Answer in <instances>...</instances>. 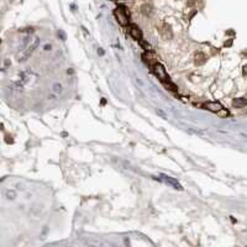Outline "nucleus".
<instances>
[{"label": "nucleus", "instance_id": "nucleus-1", "mask_svg": "<svg viewBox=\"0 0 247 247\" xmlns=\"http://www.w3.org/2000/svg\"><path fill=\"white\" fill-rule=\"evenodd\" d=\"M152 72L155 73V76L162 82V84L163 85H166V84H169V83H172V81H171V78H169V76H168V73L166 72L165 67L161 64V63H155L152 67Z\"/></svg>", "mask_w": 247, "mask_h": 247}, {"label": "nucleus", "instance_id": "nucleus-2", "mask_svg": "<svg viewBox=\"0 0 247 247\" xmlns=\"http://www.w3.org/2000/svg\"><path fill=\"white\" fill-rule=\"evenodd\" d=\"M114 15H115L118 22H119L121 26L129 25V15H127V11H126V9L124 8L123 5H119V6L114 10Z\"/></svg>", "mask_w": 247, "mask_h": 247}, {"label": "nucleus", "instance_id": "nucleus-3", "mask_svg": "<svg viewBox=\"0 0 247 247\" xmlns=\"http://www.w3.org/2000/svg\"><path fill=\"white\" fill-rule=\"evenodd\" d=\"M39 43H40V40H37V39H36V40H35V42H34V43H32V45H31V46H30V47H29L26 51H24L21 56H19V60H18V61H19V62L26 61V60H27V58L31 56V53L35 51V48L39 46Z\"/></svg>", "mask_w": 247, "mask_h": 247}, {"label": "nucleus", "instance_id": "nucleus-4", "mask_svg": "<svg viewBox=\"0 0 247 247\" xmlns=\"http://www.w3.org/2000/svg\"><path fill=\"white\" fill-rule=\"evenodd\" d=\"M129 32H130V35L132 36L134 40H136V41H141L142 40V31H141V29L137 25L131 24L130 27H129Z\"/></svg>", "mask_w": 247, "mask_h": 247}, {"label": "nucleus", "instance_id": "nucleus-5", "mask_svg": "<svg viewBox=\"0 0 247 247\" xmlns=\"http://www.w3.org/2000/svg\"><path fill=\"white\" fill-rule=\"evenodd\" d=\"M204 108L206 110H209V111H213V113H219V111H221L224 109L223 105L220 103H218V102H210V103L204 104Z\"/></svg>", "mask_w": 247, "mask_h": 247}, {"label": "nucleus", "instance_id": "nucleus-6", "mask_svg": "<svg viewBox=\"0 0 247 247\" xmlns=\"http://www.w3.org/2000/svg\"><path fill=\"white\" fill-rule=\"evenodd\" d=\"M161 35H162V37L166 39V40H168V39H171L172 37V27L168 25V24H163V26L161 27Z\"/></svg>", "mask_w": 247, "mask_h": 247}, {"label": "nucleus", "instance_id": "nucleus-7", "mask_svg": "<svg viewBox=\"0 0 247 247\" xmlns=\"http://www.w3.org/2000/svg\"><path fill=\"white\" fill-rule=\"evenodd\" d=\"M160 181H163V182H166L167 184L174 187V189H182L181 184H179L174 178H171V177H167V176H162V178H160Z\"/></svg>", "mask_w": 247, "mask_h": 247}, {"label": "nucleus", "instance_id": "nucleus-8", "mask_svg": "<svg viewBox=\"0 0 247 247\" xmlns=\"http://www.w3.org/2000/svg\"><path fill=\"white\" fill-rule=\"evenodd\" d=\"M142 60H144L145 63H147L150 67H152L155 63H157V62L155 61V58L152 57V55H151V53H148V52H146V53L142 55Z\"/></svg>", "mask_w": 247, "mask_h": 247}, {"label": "nucleus", "instance_id": "nucleus-9", "mask_svg": "<svg viewBox=\"0 0 247 247\" xmlns=\"http://www.w3.org/2000/svg\"><path fill=\"white\" fill-rule=\"evenodd\" d=\"M246 104V99H244V98H237V99H234V102H232V105L236 108H244Z\"/></svg>", "mask_w": 247, "mask_h": 247}, {"label": "nucleus", "instance_id": "nucleus-10", "mask_svg": "<svg viewBox=\"0 0 247 247\" xmlns=\"http://www.w3.org/2000/svg\"><path fill=\"white\" fill-rule=\"evenodd\" d=\"M141 9H142V13L145 15H151L152 14V6L150 4H145Z\"/></svg>", "mask_w": 247, "mask_h": 247}, {"label": "nucleus", "instance_id": "nucleus-11", "mask_svg": "<svg viewBox=\"0 0 247 247\" xmlns=\"http://www.w3.org/2000/svg\"><path fill=\"white\" fill-rule=\"evenodd\" d=\"M53 93H55L56 95H58L60 93H62V85L61 84H58V83H57V84H55V85H53Z\"/></svg>", "mask_w": 247, "mask_h": 247}, {"label": "nucleus", "instance_id": "nucleus-12", "mask_svg": "<svg viewBox=\"0 0 247 247\" xmlns=\"http://www.w3.org/2000/svg\"><path fill=\"white\" fill-rule=\"evenodd\" d=\"M244 76L247 77V66H245V68H244Z\"/></svg>", "mask_w": 247, "mask_h": 247}]
</instances>
